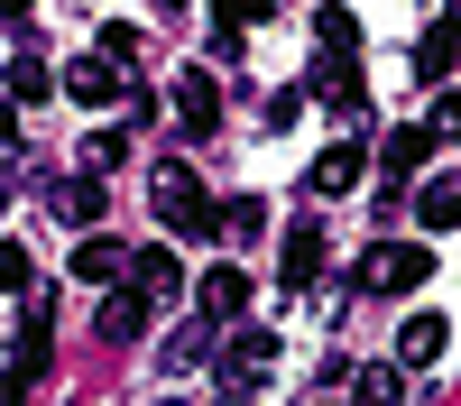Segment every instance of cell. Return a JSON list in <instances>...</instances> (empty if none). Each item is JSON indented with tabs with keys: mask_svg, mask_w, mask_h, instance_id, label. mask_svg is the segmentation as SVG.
<instances>
[{
	"mask_svg": "<svg viewBox=\"0 0 461 406\" xmlns=\"http://www.w3.org/2000/svg\"><path fill=\"white\" fill-rule=\"evenodd\" d=\"M148 212H158L176 240H221V203L194 185V167H158V185H148Z\"/></svg>",
	"mask_w": 461,
	"mask_h": 406,
	"instance_id": "6da1fadb",
	"label": "cell"
},
{
	"mask_svg": "<svg viewBox=\"0 0 461 406\" xmlns=\"http://www.w3.org/2000/svg\"><path fill=\"white\" fill-rule=\"evenodd\" d=\"M425 277H434V249H425V240H378V249H360V268H351V286L369 295V305L415 295Z\"/></svg>",
	"mask_w": 461,
	"mask_h": 406,
	"instance_id": "7a4b0ae2",
	"label": "cell"
},
{
	"mask_svg": "<svg viewBox=\"0 0 461 406\" xmlns=\"http://www.w3.org/2000/svg\"><path fill=\"white\" fill-rule=\"evenodd\" d=\"M56 84H65V102H84V111H111V102H121V111H130V93H139V84H130V74H121V65H111V56H74V65L56 74Z\"/></svg>",
	"mask_w": 461,
	"mask_h": 406,
	"instance_id": "3957f363",
	"label": "cell"
},
{
	"mask_svg": "<svg viewBox=\"0 0 461 406\" xmlns=\"http://www.w3.org/2000/svg\"><path fill=\"white\" fill-rule=\"evenodd\" d=\"M360 176H369V148H360V139H332L323 158L304 167V194H314V203H332V194H351Z\"/></svg>",
	"mask_w": 461,
	"mask_h": 406,
	"instance_id": "277c9868",
	"label": "cell"
},
{
	"mask_svg": "<svg viewBox=\"0 0 461 406\" xmlns=\"http://www.w3.org/2000/svg\"><path fill=\"white\" fill-rule=\"evenodd\" d=\"M176 130H185V139H212V130H221V84H212L203 65L176 74Z\"/></svg>",
	"mask_w": 461,
	"mask_h": 406,
	"instance_id": "5b68a950",
	"label": "cell"
},
{
	"mask_svg": "<svg viewBox=\"0 0 461 406\" xmlns=\"http://www.w3.org/2000/svg\"><path fill=\"white\" fill-rule=\"evenodd\" d=\"M323 258H332V240H323V221H295V231L277 240V277L304 295V286H314L323 277Z\"/></svg>",
	"mask_w": 461,
	"mask_h": 406,
	"instance_id": "8992f818",
	"label": "cell"
},
{
	"mask_svg": "<svg viewBox=\"0 0 461 406\" xmlns=\"http://www.w3.org/2000/svg\"><path fill=\"white\" fill-rule=\"evenodd\" d=\"M194 305H203V323H240V314H249V268H230V258L203 268V277H194Z\"/></svg>",
	"mask_w": 461,
	"mask_h": 406,
	"instance_id": "52a82bcc",
	"label": "cell"
},
{
	"mask_svg": "<svg viewBox=\"0 0 461 406\" xmlns=\"http://www.w3.org/2000/svg\"><path fill=\"white\" fill-rule=\"evenodd\" d=\"M130 258L139 249H121L111 231H84V240H74V277H84V286H130Z\"/></svg>",
	"mask_w": 461,
	"mask_h": 406,
	"instance_id": "ba28073f",
	"label": "cell"
},
{
	"mask_svg": "<svg viewBox=\"0 0 461 406\" xmlns=\"http://www.w3.org/2000/svg\"><path fill=\"white\" fill-rule=\"evenodd\" d=\"M148 305H158V295H139V286H111L102 305H93V332H102V342H139V332H148Z\"/></svg>",
	"mask_w": 461,
	"mask_h": 406,
	"instance_id": "9c48e42d",
	"label": "cell"
},
{
	"mask_svg": "<svg viewBox=\"0 0 461 406\" xmlns=\"http://www.w3.org/2000/svg\"><path fill=\"white\" fill-rule=\"evenodd\" d=\"M452 65H461V28H452V19H434L425 37H415V74H425V84H443V93H452Z\"/></svg>",
	"mask_w": 461,
	"mask_h": 406,
	"instance_id": "30bf717a",
	"label": "cell"
},
{
	"mask_svg": "<svg viewBox=\"0 0 461 406\" xmlns=\"http://www.w3.org/2000/svg\"><path fill=\"white\" fill-rule=\"evenodd\" d=\"M443 342H452V323H443V314H406V332H397V369H434Z\"/></svg>",
	"mask_w": 461,
	"mask_h": 406,
	"instance_id": "8fae6325",
	"label": "cell"
},
{
	"mask_svg": "<svg viewBox=\"0 0 461 406\" xmlns=\"http://www.w3.org/2000/svg\"><path fill=\"white\" fill-rule=\"evenodd\" d=\"M425 158H434V130H388V148H378V176H388V194H397V185L425 167Z\"/></svg>",
	"mask_w": 461,
	"mask_h": 406,
	"instance_id": "7c38bea8",
	"label": "cell"
},
{
	"mask_svg": "<svg viewBox=\"0 0 461 406\" xmlns=\"http://www.w3.org/2000/svg\"><path fill=\"white\" fill-rule=\"evenodd\" d=\"M415 221H425V231H461V176H425L415 185Z\"/></svg>",
	"mask_w": 461,
	"mask_h": 406,
	"instance_id": "4fadbf2b",
	"label": "cell"
},
{
	"mask_svg": "<svg viewBox=\"0 0 461 406\" xmlns=\"http://www.w3.org/2000/svg\"><path fill=\"white\" fill-rule=\"evenodd\" d=\"M267 360H277V342H267V332H240V342L221 351V379H230V388H258Z\"/></svg>",
	"mask_w": 461,
	"mask_h": 406,
	"instance_id": "5bb4252c",
	"label": "cell"
},
{
	"mask_svg": "<svg viewBox=\"0 0 461 406\" xmlns=\"http://www.w3.org/2000/svg\"><path fill=\"white\" fill-rule=\"evenodd\" d=\"M314 93L332 111H360V56H314Z\"/></svg>",
	"mask_w": 461,
	"mask_h": 406,
	"instance_id": "9a60e30c",
	"label": "cell"
},
{
	"mask_svg": "<svg viewBox=\"0 0 461 406\" xmlns=\"http://www.w3.org/2000/svg\"><path fill=\"white\" fill-rule=\"evenodd\" d=\"M130 286H139V295H176V286H185V268H176V249H167V240H148V249L130 258Z\"/></svg>",
	"mask_w": 461,
	"mask_h": 406,
	"instance_id": "2e32d148",
	"label": "cell"
},
{
	"mask_svg": "<svg viewBox=\"0 0 461 406\" xmlns=\"http://www.w3.org/2000/svg\"><path fill=\"white\" fill-rule=\"evenodd\" d=\"M47 360H56V342H47V305H28V332H19V379L37 388V379H47Z\"/></svg>",
	"mask_w": 461,
	"mask_h": 406,
	"instance_id": "e0dca14e",
	"label": "cell"
},
{
	"mask_svg": "<svg viewBox=\"0 0 461 406\" xmlns=\"http://www.w3.org/2000/svg\"><path fill=\"white\" fill-rule=\"evenodd\" d=\"M0 84H10V102H47V93H65L37 56H10V74H0Z\"/></svg>",
	"mask_w": 461,
	"mask_h": 406,
	"instance_id": "ac0fdd59",
	"label": "cell"
},
{
	"mask_svg": "<svg viewBox=\"0 0 461 406\" xmlns=\"http://www.w3.org/2000/svg\"><path fill=\"white\" fill-rule=\"evenodd\" d=\"M314 56H360V28H351V10H314Z\"/></svg>",
	"mask_w": 461,
	"mask_h": 406,
	"instance_id": "d6986e66",
	"label": "cell"
},
{
	"mask_svg": "<svg viewBox=\"0 0 461 406\" xmlns=\"http://www.w3.org/2000/svg\"><path fill=\"white\" fill-rule=\"evenodd\" d=\"M258 231H267V203L258 194H230L221 203V240H258Z\"/></svg>",
	"mask_w": 461,
	"mask_h": 406,
	"instance_id": "ffe728a7",
	"label": "cell"
},
{
	"mask_svg": "<svg viewBox=\"0 0 461 406\" xmlns=\"http://www.w3.org/2000/svg\"><path fill=\"white\" fill-rule=\"evenodd\" d=\"M0 295H37V258L19 240H0Z\"/></svg>",
	"mask_w": 461,
	"mask_h": 406,
	"instance_id": "44dd1931",
	"label": "cell"
},
{
	"mask_svg": "<svg viewBox=\"0 0 461 406\" xmlns=\"http://www.w3.org/2000/svg\"><path fill=\"white\" fill-rule=\"evenodd\" d=\"M65 212H74V221H84V231H93V221H102V176H93V167H84V176H74V185H65Z\"/></svg>",
	"mask_w": 461,
	"mask_h": 406,
	"instance_id": "7402d4cb",
	"label": "cell"
},
{
	"mask_svg": "<svg viewBox=\"0 0 461 406\" xmlns=\"http://www.w3.org/2000/svg\"><path fill=\"white\" fill-rule=\"evenodd\" d=\"M406 397V369L388 360V369H360V406H397Z\"/></svg>",
	"mask_w": 461,
	"mask_h": 406,
	"instance_id": "603a6c76",
	"label": "cell"
},
{
	"mask_svg": "<svg viewBox=\"0 0 461 406\" xmlns=\"http://www.w3.org/2000/svg\"><path fill=\"white\" fill-rule=\"evenodd\" d=\"M267 10H277V0H212V19H221V28H230V37H240V28H258V19H267Z\"/></svg>",
	"mask_w": 461,
	"mask_h": 406,
	"instance_id": "cb8c5ba5",
	"label": "cell"
},
{
	"mask_svg": "<svg viewBox=\"0 0 461 406\" xmlns=\"http://www.w3.org/2000/svg\"><path fill=\"white\" fill-rule=\"evenodd\" d=\"M121 158H130V139H121V130H93V148H84V167H93V176H111Z\"/></svg>",
	"mask_w": 461,
	"mask_h": 406,
	"instance_id": "d4e9b609",
	"label": "cell"
},
{
	"mask_svg": "<svg viewBox=\"0 0 461 406\" xmlns=\"http://www.w3.org/2000/svg\"><path fill=\"white\" fill-rule=\"evenodd\" d=\"M93 56H111V65H130V56H139V28H121V19H111V28H102V47H93Z\"/></svg>",
	"mask_w": 461,
	"mask_h": 406,
	"instance_id": "484cf974",
	"label": "cell"
},
{
	"mask_svg": "<svg viewBox=\"0 0 461 406\" xmlns=\"http://www.w3.org/2000/svg\"><path fill=\"white\" fill-rule=\"evenodd\" d=\"M434 139H461V84H452V93L434 102Z\"/></svg>",
	"mask_w": 461,
	"mask_h": 406,
	"instance_id": "4316f807",
	"label": "cell"
},
{
	"mask_svg": "<svg viewBox=\"0 0 461 406\" xmlns=\"http://www.w3.org/2000/svg\"><path fill=\"white\" fill-rule=\"evenodd\" d=\"M0 406H28V379H19V369H10V379H0Z\"/></svg>",
	"mask_w": 461,
	"mask_h": 406,
	"instance_id": "83f0119b",
	"label": "cell"
},
{
	"mask_svg": "<svg viewBox=\"0 0 461 406\" xmlns=\"http://www.w3.org/2000/svg\"><path fill=\"white\" fill-rule=\"evenodd\" d=\"M28 10H37V0H0V19H10V28H28Z\"/></svg>",
	"mask_w": 461,
	"mask_h": 406,
	"instance_id": "f1b7e54d",
	"label": "cell"
},
{
	"mask_svg": "<svg viewBox=\"0 0 461 406\" xmlns=\"http://www.w3.org/2000/svg\"><path fill=\"white\" fill-rule=\"evenodd\" d=\"M443 19H452V28H461V0H443Z\"/></svg>",
	"mask_w": 461,
	"mask_h": 406,
	"instance_id": "f546056e",
	"label": "cell"
},
{
	"mask_svg": "<svg viewBox=\"0 0 461 406\" xmlns=\"http://www.w3.org/2000/svg\"><path fill=\"white\" fill-rule=\"evenodd\" d=\"M167 10H185V0H167Z\"/></svg>",
	"mask_w": 461,
	"mask_h": 406,
	"instance_id": "4dcf8cb0",
	"label": "cell"
},
{
	"mask_svg": "<svg viewBox=\"0 0 461 406\" xmlns=\"http://www.w3.org/2000/svg\"><path fill=\"white\" fill-rule=\"evenodd\" d=\"M167 406H185V397H167Z\"/></svg>",
	"mask_w": 461,
	"mask_h": 406,
	"instance_id": "1f68e13d",
	"label": "cell"
}]
</instances>
